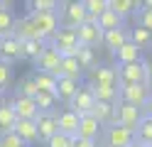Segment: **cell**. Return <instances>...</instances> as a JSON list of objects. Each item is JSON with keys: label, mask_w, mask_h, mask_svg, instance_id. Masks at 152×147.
<instances>
[{"label": "cell", "mask_w": 152, "mask_h": 147, "mask_svg": "<svg viewBox=\"0 0 152 147\" xmlns=\"http://www.w3.org/2000/svg\"><path fill=\"white\" fill-rule=\"evenodd\" d=\"M59 22L64 27H79L88 20V12L83 7V0H69V3H59Z\"/></svg>", "instance_id": "1"}, {"label": "cell", "mask_w": 152, "mask_h": 147, "mask_svg": "<svg viewBox=\"0 0 152 147\" xmlns=\"http://www.w3.org/2000/svg\"><path fill=\"white\" fill-rule=\"evenodd\" d=\"M27 17H30V22H32V27H34L37 37L44 39V42H49L52 34L61 27L59 15H56V12H47V15H44V12H27Z\"/></svg>", "instance_id": "2"}, {"label": "cell", "mask_w": 152, "mask_h": 147, "mask_svg": "<svg viewBox=\"0 0 152 147\" xmlns=\"http://www.w3.org/2000/svg\"><path fill=\"white\" fill-rule=\"evenodd\" d=\"M101 137H103V147H130L135 142V132L128 130V127H120V125L103 127Z\"/></svg>", "instance_id": "3"}, {"label": "cell", "mask_w": 152, "mask_h": 147, "mask_svg": "<svg viewBox=\"0 0 152 147\" xmlns=\"http://www.w3.org/2000/svg\"><path fill=\"white\" fill-rule=\"evenodd\" d=\"M34 71H44V74H52L56 81H59V64H61V56H59V52L56 49H52L49 44H47L44 49H42V54L34 59Z\"/></svg>", "instance_id": "4"}, {"label": "cell", "mask_w": 152, "mask_h": 147, "mask_svg": "<svg viewBox=\"0 0 152 147\" xmlns=\"http://www.w3.org/2000/svg\"><path fill=\"white\" fill-rule=\"evenodd\" d=\"M118 86H135V83H147V74H145V66H142V59L140 61H132L125 66H118Z\"/></svg>", "instance_id": "5"}, {"label": "cell", "mask_w": 152, "mask_h": 147, "mask_svg": "<svg viewBox=\"0 0 152 147\" xmlns=\"http://www.w3.org/2000/svg\"><path fill=\"white\" fill-rule=\"evenodd\" d=\"M66 105H69V110H74L76 115H86V113H91V108L96 105V98H93V86H91V83L79 86L76 96H74Z\"/></svg>", "instance_id": "6"}, {"label": "cell", "mask_w": 152, "mask_h": 147, "mask_svg": "<svg viewBox=\"0 0 152 147\" xmlns=\"http://www.w3.org/2000/svg\"><path fill=\"white\" fill-rule=\"evenodd\" d=\"M76 39H79V44L81 47H86V49H93L96 44L103 42V32H101V27L96 20H86L83 25L76 27Z\"/></svg>", "instance_id": "7"}, {"label": "cell", "mask_w": 152, "mask_h": 147, "mask_svg": "<svg viewBox=\"0 0 152 147\" xmlns=\"http://www.w3.org/2000/svg\"><path fill=\"white\" fill-rule=\"evenodd\" d=\"M118 93H120V103H128V105H135L142 110V105L147 103L150 91L145 83H135V86H118Z\"/></svg>", "instance_id": "8"}, {"label": "cell", "mask_w": 152, "mask_h": 147, "mask_svg": "<svg viewBox=\"0 0 152 147\" xmlns=\"http://www.w3.org/2000/svg\"><path fill=\"white\" fill-rule=\"evenodd\" d=\"M91 86L96 88H110V86H118V71L115 66H108V64H96L91 69Z\"/></svg>", "instance_id": "9"}, {"label": "cell", "mask_w": 152, "mask_h": 147, "mask_svg": "<svg viewBox=\"0 0 152 147\" xmlns=\"http://www.w3.org/2000/svg\"><path fill=\"white\" fill-rule=\"evenodd\" d=\"M142 120V110L135 105H128V103H118L115 105V125L120 127H128V130L135 132V127Z\"/></svg>", "instance_id": "10"}, {"label": "cell", "mask_w": 152, "mask_h": 147, "mask_svg": "<svg viewBox=\"0 0 152 147\" xmlns=\"http://www.w3.org/2000/svg\"><path fill=\"white\" fill-rule=\"evenodd\" d=\"M34 127H37V135H39V142H47L52 135H56V110L54 113H39L34 118Z\"/></svg>", "instance_id": "11"}, {"label": "cell", "mask_w": 152, "mask_h": 147, "mask_svg": "<svg viewBox=\"0 0 152 147\" xmlns=\"http://www.w3.org/2000/svg\"><path fill=\"white\" fill-rule=\"evenodd\" d=\"M101 130H103V127L98 125V120H96V118H91V115L86 113V115H81V118H79L76 137H81V140H96V142H98Z\"/></svg>", "instance_id": "12"}, {"label": "cell", "mask_w": 152, "mask_h": 147, "mask_svg": "<svg viewBox=\"0 0 152 147\" xmlns=\"http://www.w3.org/2000/svg\"><path fill=\"white\" fill-rule=\"evenodd\" d=\"M12 110L17 115V120H34L37 115H39V110H37V105L32 98H22V96H15L12 98Z\"/></svg>", "instance_id": "13"}, {"label": "cell", "mask_w": 152, "mask_h": 147, "mask_svg": "<svg viewBox=\"0 0 152 147\" xmlns=\"http://www.w3.org/2000/svg\"><path fill=\"white\" fill-rule=\"evenodd\" d=\"M17 59H20V39H17L15 34L0 39V61L12 66Z\"/></svg>", "instance_id": "14"}, {"label": "cell", "mask_w": 152, "mask_h": 147, "mask_svg": "<svg viewBox=\"0 0 152 147\" xmlns=\"http://www.w3.org/2000/svg\"><path fill=\"white\" fill-rule=\"evenodd\" d=\"M15 25H17V15L12 12V5L0 3V39L12 37L15 34Z\"/></svg>", "instance_id": "15"}, {"label": "cell", "mask_w": 152, "mask_h": 147, "mask_svg": "<svg viewBox=\"0 0 152 147\" xmlns=\"http://www.w3.org/2000/svg\"><path fill=\"white\" fill-rule=\"evenodd\" d=\"M79 118L81 115H76L74 110H61V113H56V130L64 132V135H69V137H76V127H79Z\"/></svg>", "instance_id": "16"}, {"label": "cell", "mask_w": 152, "mask_h": 147, "mask_svg": "<svg viewBox=\"0 0 152 147\" xmlns=\"http://www.w3.org/2000/svg\"><path fill=\"white\" fill-rule=\"evenodd\" d=\"M91 118H96L98 125L101 127H108V125H115V105H110V103H98L91 108Z\"/></svg>", "instance_id": "17"}, {"label": "cell", "mask_w": 152, "mask_h": 147, "mask_svg": "<svg viewBox=\"0 0 152 147\" xmlns=\"http://www.w3.org/2000/svg\"><path fill=\"white\" fill-rule=\"evenodd\" d=\"M20 140L30 147V145H37L39 142V135H37V127H34V120H17L15 123V130H12Z\"/></svg>", "instance_id": "18"}, {"label": "cell", "mask_w": 152, "mask_h": 147, "mask_svg": "<svg viewBox=\"0 0 152 147\" xmlns=\"http://www.w3.org/2000/svg\"><path fill=\"white\" fill-rule=\"evenodd\" d=\"M101 44H106L108 52L115 54L123 44H128V29L120 27V29H113V32H103V42Z\"/></svg>", "instance_id": "19"}, {"label": "cell", "mask_w": 152, "mask_h": 147, "mask_svg": "<svg viewBox=\"0 0 152 147\" xmlns=\"http://www.w3.org/2000/svg\"><path fill=\"white\" fill-rule=\"evenodd\" d=\"M108 10L115 12L120 20H125L140 10V3H135V0H108Z\"/></svg>", "instance_id": "20"}, {"label": "cell", "mask_w": 152, "mask_h": 147, "mask_svg": "<svg viewBox=\"0 0 152 147\" xmlns=\"http://www.w3.org/2000/svg\"><path fill=\"white\" fill-rule=\"evenodd\" d=\"M113 56H115V64H118V66H125V64H132V61H140V59H142V52H140L135 44L128 42V44H123Z\"/></svg>", "instance_id": "21"}, {"label": "cell", "mask_w": 152, "mask_h": 147, "mask_svg": "<svg viewBox=\"0 0 152 147\" xmlns=\"http://www.w3.org/2000/svg\"><path fill=\"white\" fill-rule=\"evenodd\" d=\"M32 81H34V86H37V91H39V93H49V96L56 98V78L52 74L34 71L32 74Z\"/></svg>", "instance_id": "22"}, {"label": "cell", "mask_w": 152, "mask_h": 147, "mask_svg": "<svg viewBox=\"0 0 152 147\" xmlns=\"http://www.w3.org/2000/svg\"><path fill=\"white\" fill-rule=\"evenodd\" d=\"M79 81H71V78H59L56 81V101H64L69 103L71 98L76 96V91H79Z\"/></svg>", "instance_id": "23"}, {"label": "cell", "mask_w": 152, "mask_h": 147, "mask_svg": "<svg viewBox=\"0 0 152 147\" xmlns=\"http://www.w3.org/2000/svg\"><path fill=\"white\" fill-rule=\"evenodd\" d=\"M15 123H17V115L12 110V103L3 101V105H0V132H12Z\"/></svg>", "instance_id": "24"}, {"label": "cell", "mask_w": 152, "mask_h": 147, "mask_svg": "<svg viewBox=\"0 0 152 147\" xmlns=\"http://www.w3.org/2000/svg\"><path fill=\"white\" fill-rule=\"evenodd\" d=\"M44 47H47V42H42V39H25V42H20V59L34 61V59L42 54Z\"/></svg>", "instance_id": "25"}, {"label": "cell", "mask_w": 152, "mask_h": 147, "mask_svg": "<svg viewBox=\"0 0 152 147\" xmlns=\"http://www.w3.org/2000/svg\"><path fill=\"white\" fill-rule=\"evenodd\" d=\"M81 74H83V69L79 66V61H76V59H61V64H59V76H61V78L79 81Z\"/></svg>", "instance_id": "26"}, {"label": "cell", "mask_w": 152, "mask_h": 147, "mask_svg": "<svg viewBox=\"0 0 152 147\" xmlns=\"http://www.w3.org/2000/svg\"><path fill=\"white\" fill-rule=\"evenodd\" d=\"M93 98H96L98 103H110V105H118L120 103L118 86H110V88H96V86H93Z\"/></svg>", "instance_id": "27"}, {"label": "cell", "mask_w": 152, "mask_h": 147, "mask_svg": "<svg viewBox=\"0 0 152 147\" xmlns=\"http://www.w3.org/2000/svg\"><path fill=\"white\" fill-rule=\"evenodd\" d=\"M96 22H98V27H101V32H113V29L125 27V25H123V20H120L115 12H110V10H106V12H103Z\"/></svg>", "instance_id": "28"}, {"label": "cell", "mask_w": 152, "mask_h": 147, "mask_svg": "<svg viewBox=\"0 0 152 147\" xmlns=\"http://www.w3.org/2000/svg\"><path fill=\"white\" fill-rule=\"evenodd\" d=\"M135 142H140V145H152V120L150 118H145L142 115V120H140V125L135 127Z\"/></svg>", "instance_id": "29"}, {"label": "cell", "mask_w": 152, "mask_h": 147, "mask_svg": "<svg viewBox=\"0 0 152 147\" xmlns=\"http://www.w3.org/2000/svg\"><path fill=\"white\" fill-rule=\"evenodd\" d=\"M128 42L135 44L140 52H142V49H150V32H147V29H142V27H132L130 32H128Z\"/></svg>", "instance_id": "30"}, {"label": "cell", "mask_w": 152, "mask_h": 147, "mask_svg": "<svg viewBox=\"0 0 152 147\" xmlns=\"http://www.w3.org/2000/svg\"><path fill=\"white\" fill-rule=\"evenodd\" d=\"M27 12H59V3L56 0H30L27 3Z\"/></svg>", "instance_id": "31"}, {"label": "cell", "mask_w": 152, "mask_h": 147, "mask_svg": "<svg viewBox=\"0 0 152 147\" xmlns=\"http://www.w3.org/2000/svg\"><path fill=\"white\" fill-rule=\"evenodd\" d=\"M32 101H34V105H37V110H39V113H54L56 110V103H59L49 93H37Z\"/></svg>", "instance_id": "32"}, {"label": "cell", "mask_w": 152, "mask_h": 147, "mask_svg": "<svg viewBox=\"0 0 152 147\" xmlns=\"http://www.w3.org/2000/svg\"><path fill=\"white\" fill-rule=\"evenodd\" d=\"M83 7L88 12V20H98L108 10V0H83Z\"/></svg>", "instance_id": "33"}, {"label": "cell", "mask_w": 152, "mask_h": 147, "mask_svg": "<svg viewBox=\"0 0 152 147\" xmlns=\"http://www.w3.org/2000/svg\"><path fill=\"white\" fill-rule=\"evenodd\" d=\"M37 93V86H34V81H32V76H25L22 81H20V86H17V93L15 96H22V98H34Z\"/></svg>", "instance_id": "34"}, {"label": "cell", "mask_w": 152, "mask_h": 147, "mask_svg": "<svg viewBox=\"0 0 152 147\" xmlns=\"http://www.w3.org/2000/svg\"><path fill=\"white\" fill-rule=\"evenodd\" d=\"M76 61H79V66L81 69H91L96 66V54H93V49H86V47H81V52H79V56H76Z\"/></svg>", "instance_id": "35"}, {"label": "cell", "mask_w": 152, "mask_h": 147, "mask_svg": "<svg viewBox=\"0 0 152 147\" xmlns=\"http://www.w3.org/2000/svg\"><path fill=\"white\" fill-rule=\"evenodd\" d=\"M135 20H137L135 27H142V29H147V32H152V10H145L140 5V10L135 12Z\"/></svg>", "instance_id": "36"}, {"label": "cell", "mask_w": 152, "mask_h": 147, "mask_svg": "<svg viewBox=\"0 0 152 147\" xmlns=\"http://www.w3.org/2000/svg\"><path fill=\"white\" fill-rule=\"evenodd\" d=\"M71 145H74V137L64 135V132H56L47 140V147H71Z\"/></svg>", "instance_id": "37"}, {"label": "cell", "mask_w": 152, "mask_h": 147, "mask_svg": "<svg viewBox=\"0 0 152 147\" xmlns=\"http://www.w3.org/2000/svg\"><path fill=\"white\" fill-rule=\"evenodd\" d=\"M0 147H27L15 132H0Z\"/></svg>", "instance_id": "38"}, {"label": "cell", "mask_w": 152, "mask_h": 147, "mask_svg": "<svg viewBox=\"0 0 152 147\" xmlns=\"http://www.w3.org/2000/svg\"><path fill=\"white\" fill-rule=\"evenodd\" d=\"M10 81H12V66L0 61V91L10 86Z\"/></svg>", "instance_id": "39"}, {"label": "cell", "mask_w": 152, "mask_h": 147, "mask_svg": "<svg viewBox=\"0 0 152 147\" xmlns=\"http://www.w3.org/2000/svg\"><path fill=\"white\" fill-rule=\"evenodd\" d=\"M71 147H98L96 140H81V137H74V145Z\"/></svg>", "instance_id": "40"}, {"label": "cell", "mask_w": 152, "mask_h": 147, "mask_svg": "<svg viewBox=\"0 0 152 147\" xmlns=\"http://www.w3.org/2000/svg\"><path fill=\"white\" fill-rule=\"evenodd\" d=\"M142 66H145V74H147V81H150V78H152V56L142 59Z\"/></svg>", "instance_id": "41"}, {"label": "cell", "mask_w": 152, "mask_h": 147, "mask_svg": "<svg viewBox=\"0 0 152 147\" xmlns=\"http://www.w3.org/2000/svg\"><path fill=\"white\" fill-rule=\"evenodd\" d=\"M142 115H145V118H150V120H152V96L147 98V103L142 105Z\"/></svg>", "instance_id": "42"}, {"label": "cell", "mask_w": 152, "mask_h": 147, "mask_svg": "<svg viewBox=\"0 0 152 147\" xmlns=\"http://www.w3.org/2000/svg\"><path fill=\"white\" fill-rule=\"evenodd\" d=\"M142 7H145V10H152V0H145V3H140Z\"/></svg>", "instance_id": "43"}, {"label": "cell", "mask_w": 152, "mask_h": 147, "mask_svg": "<svg viewBox=\"0 0 152 147\" xmlns=\"http://www.w3.org/2000/svg\"><path fill=\"white\" fill-rule=\"evenodd\" d=\"M145 86H147V91H150V96H152V78H150V81H147Z\"/></svg>", "instance_id": "44"}, {"label": "cell", "mask_w": 152, "mask_h": 147, "mask_svg": "<svg viewBox=\"0 0 152 147\" xmlns=\"http://www.w3.org/2000/svg\"><path fill=\"white\" fill-rule=\"evenodd\" d=\"M130 147H147V145H140V142H132Z\"/></svg>", "instance_id": "45"}, {"label": "cell", "mask_w": 152, "mask_h": 147, "mask_svg": "<svg viewBox=\"0 0 152 147\" xmlns=\"http://www.w3.org/2000/svg\"><path fill=\"white\" fill-rule=\"evenodd\" d=\"M150 49H152V32H150Z\"/></svg>", "instance_id": "46"}, {"label": "cell", "mask_w": 152, "mask_h": 147, "mask_svg": "<svg viewBox=\"0 0 152 147\" xmlns=\"http://www.w3.org/2000/svg\"><path fill=\"white\" fill-rule=\"evenodd\" d=\"M0 105H3V98H0Z\"/></svg>", "instance_id": "47"}, {"label": "cell", "mask_w": 152, "mask_h": 147, "mask_svg": "<svg viewBox=\"0 0 152 147\" xmlns=\"http://www.w3.org/2000/svg\"><path fill=\"white\" fill-rule=\"evenodd\" d=\"M150 147H152V145H150Z\"/></svg>", "instance_id": "48"}]
</instances>
